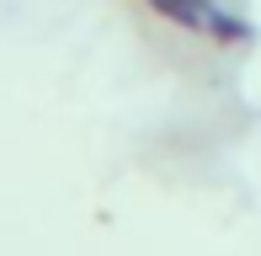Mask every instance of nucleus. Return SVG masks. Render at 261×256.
Returning <instances> with one entry per match:
<instances>
[{
  "label": "nucleus",
  "instance_id": "obj_2",
  "mask_svg": "<svg viewBox=\"0 0 261 256\" xmlns=\"http://www.w3.org/2000/svg\"><path fill=\"white\" fill-rule=\"evenodd\" d=\"M208 32L224 38V43H245V38H251V27H240V21L224 16V11H208Z\"/></svg>",
  "mask_w": 261,
  "mask_h": 256
},
{
  "label": "nucleus",
  "instance_id": "obj_1",
  "mask_svg": "<svg viewBox=\"0 0 261 256\" xmlns=\"http://www.w3.org/2000/svg\"><path fill=\"white\" fill-rule=\"evenodd\" d=\"M149 11L165 16V21H176V27H187V32H208L213 0H149Z\"/></svg>",
  "mask_w": 261,
  "mask_h": 256
}]
</instances>
